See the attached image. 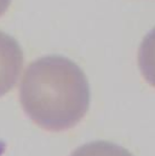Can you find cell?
I'll return each mask as SVG.
<instances>
[{"label":"cell","instance_id":"cell-1","mask_svg":"<svg viewBox=\"0 0 155 156\" xmlns=\"http://www.w3.org/2000/svg\"><path fill=\"white\" fill-rule=\"evenodd\" d=\"M20 99L23 110L41 128L64 131L75 126L88 109V82L70 59L47 56L27 68Z\"/></svg>","mask_w":155,"mask_h":156},{"label":"cell","instance_id":"cell-2","mask_svg":"<svg viewBox=\"0 0 155 156\" xmlns=\"http://www.w3.org/2000/svg\"><path fill=\"white\" fill-rule=\"evenodd\" d=\"M23 67V52L18 42L0 32V97L17 82Z\"/></svg>","mask_w":155,"mask_h":156},{"label":"cell","instance_id":"cell-3","mask_svg":"<svg viewBox=\"0 0 155 156\" xmlns=\"http://www.w3.org/2000/svg\"><path fill=\"white\" fill-rule=\"evenodd\" d=\"M138 64L143 78L155 87V28L143 39L138 51Z\"/></svg>","mask_w":155,"mask_h":156},{"label":"cell","instance_id":"cell-4","mask_svg":"<svg viewBox=\"0 0 155 156\" xmlns=\"http://www.w3.org/2000/svg\"><path fill=\"white\" fill-rule=\"evenodd\" d=\"M70 156H133L126 149L108 142H93L85 144Z\"/></svg>","mask_w":155,"mask_h":156},{"label":"cell","instance_id":"cell-5","mask_svg":"<svg viewBox=\"0 0 155 156\" xmlns=\"http://www.w3.org/2000/svg\"><path fill=\"white\" fill-rule=\"evenodd\" d=\"M10 4H11V0H0V16L5 13Z\"/></svg>","mask_w":155,"mask_h":156}]
</instances>
